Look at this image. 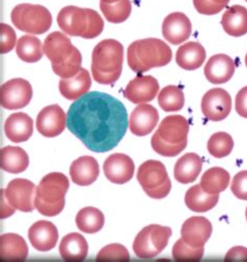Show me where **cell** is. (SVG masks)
Masks as SVG:
<instances>
[{
  "instance_id": "816d5d0a",
  "label": "cell",
  "mask_w": 247,
  "mask_h": 262,
  "mask_svg": "<svg viewBox=\"0 0 247 262\" xmlns=\"http://www.w3.org/2000/svg\"><path fill=\"white\" fill-rule=\"evenodd\" d=\"M245 64H246V68H247V54H246V57H245Z\"/></svg>"
},
{
  "instance_id": "277c9868",
  "label": "cell",
  "mask_w": 247,
  "mask_h": 262,
  "mask_svg": "<svg viewBox=\"0 0 247 262\" xmlns=\"http://www.w3.org/2000/svg\"><path fill=\"white\" fill-rule=\"evenodd\" d=\"M70 188V181L60 172H52L44 177L37 188L35 207L44 216L59 215L65 207V195Z\"/></svg>"
},
{
  "instance_id": "836d02e7",
  "label": "cell",
  "mask_w": 247,
  "mask_h": 262,
  "mask_svg": "<svg viewBox=\"0 0 247 262\" xmlns=\"http://www.w3.org/2000/svg\"><path fill=\"white\" fill-rule=\"evenodd\" d=\"M17 56L25 62L35 63L42 59L43 47L40 39L35 36H22L16 45Z\"/></svg>"
},
{
  "instance_id": "7c38bea8",
  "label": "cell",
  "mask_w": 247,
  "mask_h": 262,
  "mask_svg": "<svg viewBox=\"0 0 247 262\" xmlns=\"http://www.w3.org/2000/svg\"><path fill=\"white\" fill-rule=\"evenodd\" d=\"M58 25L64 34L73 37H84L88 29L89 12L74 6L63 8L57 17Z\"/></svg>"
},
{
  "instance_id": "c3c4849f",
  "label": "cell",
  "mask_w": 247,
  "mask_h": 262,
  "mask_svg": "<svg viewBox=\"0 0 247 262\" xmlns=\"http://www.w3.org/2000/svg\"><path fill=\"white\" fill-rule=\"evenodd\" d=\"M0 192H2L0 193V199H2V203H0V205H2V208H0V217H2V220H5V218H8L11 215H13L16 209L9 204L5 194V189H2Z\"/></svg>"
},
{
  "instance_id": "1f68e13d",
  "label": "cell",
  "mask_w": 247,
  "mask_h": 262,
  "mask_svg": "<svg viewBox=\"0 0 247 262\" xmlns=\"http://www.w3.org/2000/svg\"><path fill=\"white\" fill-rule=\"evenodd\" d=\"M230 182V173L226 169L214 167L204 173L199 185L209 194H219L229 187Z\"/></svg>"
},
{
  "instance_id": "ba28073f",
  "label": "cell",
  "mask_w": 247,
  "mask_h": 262,
  "mask_svg": "<svg viewBox=\"0 0 247 262\" xmlns=\"http://www.w3.org/2000/svg\"><path fill=\"white\" fill-rule=\"evenodd\" d=\"M33 98V89L25 79H13L2 85L0 103L5 109L14 111L28 106Z\"/></svg>"
},
{
  "instance_id": "ee69618b",
  "label": "cell",
  "mask_w": 247,
  "mask_h": 262,
  "mask_svg": "<svg viewBox=\"0 0 247 262\" xmlns=\"http://www.w3.org/2000/svg\"><path fill=\"white\" fill-rule=\"evenodd\" d=\"M231 190L237 199L247 201V170L236 174L231 185Z\"/></svg>"
},
{
  "instance_id": "d590c367",
  "label": "cell",
  "mask_w": 247,
  "mask_h": 262,
  "mask_svg": "<svg viewBox=\"0 0 247 262\" xmlns=\"http://www.w3.org/2000/svg\"><path fill=\"white\" fill-rule=\"evenodd\" d=\"M100 8L106 20L111 24L124 23L130 17L132 10L130 0H120V2L112 5L101 3Z\"/></svg>"
},
{
  "instance_id": "cb8c5ba5",
  "label": "cell",
  "mask_w": 247,
  "mask_h": 262,
  "mask_svg": "<svg viewBox=\"0 0 247 262\" xmlns=\"http://www.w3.org/2000/svg\"><path fill=\"white\" fill-rule=\"evenodd\" d=\"M92 87V78L88 71H81L74 77L69 79H61L59 82V90L61 95L71 101H76L86 95Z\"/></svg>"
},
{
  "instance_id": "d6a6232c",
  "label": "cell",
  "mask_w": 247,
  "mask_h": 262,
  "mask_svg": "<svg viewBox=\"0 0 247 262\" xmlns=\"http://www.w3.org/2000/svg\"><path fill=\"white\" fill-rule=\"evenodd\" d=\"M76 224L79 230L83 233L95 234L103 229L105 216L102 211L97 208L86 207L78 212Z\"/></svg>"
},
{
  "instance_id": "74e56055",
  "label": "cell",
  "mask_w": 247,
  "mask_h": 262,
  "mask_svg": "<svg viewBox=\"0 0 247 262\" xmlns=\"http://www.w3.org/2000/svg\"><path fill=\"white\" fill-rule=\"evenodd\" d=\"M205 248H192L187 245L184 239H178L175 243L172 255L176 261H199L204 257Z\"/></svg>"
},
{
  "instance_id": "ab89813d",
  "label": "cell",
  "mask_w": 247,
  "mask_h": 262,
  "mask_svg": "<svg viewBox=\"0 0 247 262\" xmlns=\"http://www.w3.org/2000/svg\"><path fill=\"white\" fill-rule=\"evenodd\" d=\"M188 142H184L181 144H170L165 142L157 133H155L151 139V146L153 150L163 157H176L182 151H184L187 148Z\"/></svg>"
},
{
  "instance_id": "4dcf8cb0",
  "label": "cell",
  "mask_w": 247,
  "mask_h": 262,
  "mask_svg": "<svg viewBox=\"0 0 247 262\" xmlns=\"http://www.w3.org/2000/svg\"><path fill=\"white\" fill-rule=\"evenodd\" d=\"M219 201V194H209L202 190L200 185L191 187L187 193L185 202L187 207L198 213H204L212 210Z\"/></svg>"
},
{
  "instance_id": "52a82bcc",
  "label": "cell",
  "mask_w": 247,
  "mask_h": 262,
  "mask_svg": "<svg viewBox=\"0 0 247 262\" xmlns=\"http://www.w3.org/2000/svg\"><path fill=\"white\" fill-rule=\"evenodd\" d=\"M172 230L169 227L150 225L145 227L134 239L133 252L142 259H152L168 246Z\"/></svg>"
},
{
  "instance_id": "bcb514c9",
  "label": "cell",
  "mask_w": 247,
  "mask_h": 262,
  "mask_svg": "<svg viewBox=\"0 0 247 262\" xmlns=\"http://www.w3.org/2000/svg\"><path fill=\"white\" fill-rule=\"evenodd\" d=\"M235 106L237 114L240 117L247 119V86L243 87V89L237 94Z\"/></svg>"
},
{
  "instance_id": "8fae6325",
  "label": "cell",
  "mask_w": 247,
  "mask_h": 262,
  "mask_svg": "<svg viewBox=\"0 0 247 262\" xmlns=\"http://www.w3.org/2000/svg\"><path fill=\"white\" fill-rule=\"evenodd\" d=\"M37 130L40 135L47 138H55L61 135L67 127V115L58 105L44 107L37 117Z\"/></svg>"
},
{
  "instance_id": "f907efd6",
  "label": "cell",
  "mask_w": 247,
  "mask_h": 262,
  "mask_svg": "<svg viewBox=\"0 0 247 262\" xmlns=\"http://www.w3.org/2000/svg\"><path fill=\"white\" fill-rule=\"evenodd\" d=\"M120 2V0H101V3H104V4H108V5H112V4H116Z\"/></svg>"
},
{
  "instance_id": "f35d334b",
  "label": "cell",
  "mask_w": 247,
  "mask_h": 262,
  "mask_svg": "<svg viewBox=\"0 0 247 262\" xmlns=\"http://www.w3.org/2000/svg\"><path fill=\"white\" fill-rule=\"evenodd\" d=\"M82 65V55L80 51L77 49L74 55L64 62L63 64L59 65H52L54 73L59 76L61 79H69L76 76L81 71Z\"/></svg>"
},
{
  "instance_id": "b9f144b4",
  "label": "cell",
  "mask_w": 247,
  "mask_h": 262,
  "mask_svg": "<svg viewBox=\"0 0 247 262\" xmlns=\"http://www.w3.org/2000/svg\"><path fill=\"white\" fill-rule=\"evenodd\" d=\"M17 45L16 41V33L15 31L8 25H0V53L8 54Z\"/></svg>"
},
{
  "instance_id": "3957f363",
  "label": "cell",
  "mask_w": 247,
  "mask_h": 262,
  "mask_svg": "<svg viewBox=\"0 0 247 262\" xmlns=\"http://www.w3.org/2000/svg\"><path fill=\"white\" fill-rule=\"evenodd\" d=\"M124 47L122 43L106 39L99 42L93 52L92 73L99 84L110 85L116 83L123 71Z\"/></svg>"
},
{
  "instance_id": "d6986e66",
  "label": "cell",
  "mask_w": 247,
  "mask_h": 262,
  "mask_svg": "<svg viewBox=\"0 0 247 262\" xmlns=\"http://www.w3.org/2000/svg\"><path fill=\"white\" fill-rule=\"evenodd\" d=\"M59 238L57 227L48 221H39L29 230V239L34 249L39 252L53 250Z\"/></svg>"
},
{
  "instance_id": "d4e9b609",
  "label": "cell",
  "mask_w": 247,
  "mask_h": 262,
  "mask_svg": "<svg viewBox=\"0 0 247 262\" xmlns=\"http://www.w3.org/2000/svg\"><path fill=\"white\" fill-rule=\"evenodd\" d=\"M28 255V245L20 235L9 233L0 236V260L25 261Z\"/></svg>"
},
{
  "instance_id": "5b68a950",
  "label": "cell",
  "mask_w": 247,
  "mask_h": 262,
  "mask_svg": "<svg viewBox=\"0 0 247 262\" xmlns=\"http://www.w3.org/2000/svg\"><path fill=\"white\" fill-rule=\"evenodd\" d=\"M11 18L18 30L33 35L47 33L53 23L51 12L40 5H18L13 9Z\"/></svg>"
},
{
  "instance_id": "e575fe53",
  "label": "cell",
  "mask_w": 247,
  "mask_h": 262,
  "mask_svg": "<svg viewBox=\"0 0 247 262\" xmlns=\"http://www.w3.org/2000/svg\"><path fill=\"white\" fill-rule=\"evenodd\" d=\"M159 104L167 113L181 111L185 106L184 92L175 85L166 86L159 95Z\"/></svg>"
},
{
  "instance_id": "44dd1931",
  "label": "cell",
  "mask_w": 247,
  "mask_h": 262,
  "mask_svg": "<svg viewBox=\"0 0 247 262\" xmlns=\"http://www.w3.org/2000/svg\"><path fill=\"white\" fill-rule=\"evenodd\" d=\"M235 70V61L230 56L218 54L209 59L205 68V76L213 84H224L232 79Z\"/></svg>"
},
{
  "instance_id": "db71d44e",
  "label": "cell",
  "mask_w": 247,
  "mask_h": 262,
  "mask_svg": "<svg viewBox=\"0 0 247 262\" xmlns=\"http://www.w3.org/2000/svg\"><path fill=\"white\" fill-rule=\"evenodd\" d=\"M246 2H247V0H246Z\"/></svg>"
},
{
  "instance_id": "7bdbcfd3",
  "label": "cell",
  "mask_w": 247,
  "mask_h": 262,
  "mask_svg": "<svg viewBox=\"0 0 247 262\" xmlns=\"http://www.w3.org/2000/svg\"><path fill=\"white\" fill-rule=\"evenodd\" d=\"M89 12V24L87 32L84 35V39H94L100 36L104 30L103 18L95 10L88 9Z\"/></svg>"
},
{
  "instance_id": "4fadbf2b",
  "label": "cell",
  "mask_w": 247,
  "mask_h": 262,
  "mask_svg": "<svg viewBox=\"0 0 247 262\" xmlns=\"http://www.w3.org/2000/svg\"><path fill=\"white\" fill-rule=\"evenodd\" d=\"M160 92V84L152 76H138L131 80L124 90V97L134 104H144L155 99Z\"/></svg>"
},
{
  "instance_id": "f1b7e54d",
  "label": "cell",
  "mask_w": 247,
  "mask_h": 262,
  "mask_svg": "<svg viewBox=\"0 0 247 262\" xmlns=\"http://www.w3.org/2000/svg\"><path fill=\"white\" fill-rule=\"evenodd\" d=\"M221 26L230 36H244L247 34V9L242 6L229 8L222 16Z\"/></svg>"
},
{
  "instance_id": "484cf974",
  "label": "cell",
  "mask_w": 247,
  "mask_h": 262,
  "mask_svg": "<svg viewBox=\"0 0 247 262\" xmlns=\"http://www.w3.org/2000/svg\"><path fill=\"white\" fill-rule=\"evenodd\" d=\"M207 58V52L199 42H187L177 50L176 62L186 71H195L202 67Z\"/></svg>"
},
{
  "instance_id": "7a4b0ae2",
  "label": "cell",
  "mask_w": 247,
  "mask_h": 262,
  "mask_svg": "<svg viewBox=\"0 0 247 262\" xmlns=\"http://www.w3.org/2000/svg\"><path fill=\"white\" fill-rule=\"evenodd\" d=\"M172 57L170 47L157 38L134 41L127 52L129 68L137 74L146 73L154 68H163L171 62Z\"/></svg>"
},
{
  "instance_id": "60d3db41",
  "label": "cell",
  "mask_w": 247,
  "mask_h": 262,
  "mask_svg": "<svg viewBox=\"0 0 247 262\" xmlns=\"http://www.w3.org/2000/svg\"><path fill=\"white\" fill-rule=\"evenodd\" d=\"M130 255L128 250L120 244H111L103 248L98 256L97 261H129Z\"/></svg>"
},
{
  "instance_id": "6da1fadb",
  "label": "cell",
  "mask_w": 247,
  "mask_h": 262,
  "mask_svg": "<svg viewBox=\"0 0 247 262\" xmlns=\"http://www.w3.org/2000/svg\"><path fill=\"white\" fill-rule=\"evenodd\" d=\"M129 127L125 105L105 93H87L67 112V128L97 154L115 149Z\"/></svg>"
},
{
  "instance_id": "30bf717a",
  "label": "cell",
  "mask_w": 247,
  "mask_h": 262,
  "mask_svg": "<svg viewBox=\"0 0 247 262\" xmlns=\"http://www.w3.org/2000/svg\"><path fill=\"white\" fill-rule=\"evenodd\" d=\"M201 111L210 121L219 122L224 120L232 111L231 95L223 89L210 90L202 98Z\"/></svg>"
},
{
  "instance_id": "2e32d148",
  "label": "cell",
  "mask_w": 247,
  "mask_h": 262,
  "mask_svg": "<svg viewBox=\"0 0 247 262\" xmlns=\"http://www.w3.org/2000/svg\"><path fill=\"white\" fill-rule=\"evenodd\" d=\"M76 50L70 38L61 32H54L44 40L43 51L52 65L63 64L74 55Z\"/></svg>"
},
{
  "instance_id": "7dc6e473",
  "label": "cell",
  "mask_w": 247,
  "mask_h": 262,
  "mask_svg": "<svg viewBox=\"0 0 247 262\" xmlns=\"http://www.w3.org/2000/svg\"><path fill=\"white\" fill-rule=\"evenodd\" d=\"M226 261H247V248L234 247L224 257Z\"/></svg>"
},
{
  "instance_id": "ffe728a7",
  "label": "cell",
  "mask_w": 247,
  "mask_h": 262,
  "mask_svg": "<svg viewBox=\"0 0 247 262\" xmlns=\"http://www.w3.org/2000/svg\"><path fill=\"white\" fill-rule=\"evenodd\" d=\"M190 130L189 121L183 116L166 117L157 128L156 133L167 143L181 144L188 142Z\"/></svg>"
},
{
  "instance_id": "f546056e",
  "label": "cell",
  "mask_w": 247,
  "mask_h": 262,
  "mask_svg": "<svg viewBox=\"0 0 247 262\" xmlns=\"http://www.w3.org/2000/svg\"><path fill=\"white\" fill-rule=\"evenodd\" d=\"M29 165V156L22 148L7 146L0 150V167L3 170L18 174L26 171Z\"/></svg>"
},
{
  "instance_id": "681fc988",
  "label": "cell",
  "mask_w": 247,
  "mask_h": 262,
  "mask_svg": "<svg viewBox=\"0 0 247 262\" xmlns=\"http://www.w3.org/2000/svg\"><path fill=\"white\" fill-rule=\"evenodd\" d=\"M212 2H214L215 4H217V5H219V6H222V7L226 8V7L229 5L230 0H212Z\"/></svg>"
},
{
  "instance_id": "9c48e42d",
  "label": "cell",
  "mask_w": 247,
  "mask_h": 262,
  "mask_svg": "<svg viewBox=\"0 0 247 262\" xmlns=\"http://www.w3.org/2000/svg\"><path fill=\"white\" fill-rule=\"evenodd\" d=\"M36 185L26 179H16L9 183L5 190L9 204L21 212H32L35 207Z\"/></svg>"
},
{
  "instance_id": "603a6c76",
  "label": "cell",
  "mask_w": 247,
  "mask_h": 262,
  "mask_svg": "<svg viewBox=\"0 0 247 262\" xmlns=\"http://www.w3.org/2000/svg\"><path fill=\"white\" fill-rule=\"evenodd\" d=\"M34 122L25 113L11 115L5 123V134L13 143L27 142L33 135Z\"/></svg>"
},
{
  "instance_id": "8992f818",
  "label": "cell",
  "mask_w": 247,
  "mask_h": 262,
  "mask_svg": "<svg viewBox=\"0 0 247 262\" xmlns=\"http://www.w3.org/2000/svg\"><path fill=\"white\" fill-rule=\"evenodd\" d=\"M138 181L151 199L162 200L167 198L172 189L165 165L155 160L142 164L138 171Z\"/></svg>"
},
{
  "instance_id": "4316f807",
  "label": "cell",
  "mask_w": 247,
  "mask_h": 262,
  "mask_svg": "<svg viewBox=\"0 0 247 262\" xmlns=\"http://www.w3.org/2000/svg\"><path fill=\"white\" fill-rule=\"evenodd\" d=\"M59 252L65 261H83L88 254V244L83 235L71 233L61 240Z\"/></svg>"
},
{
  "instance_id": "7402d4cb",
  "label": "cell",
  "mask_w": 247,
  "mask_h": 262,
  "mask_svg": "<svg viewBox=\"0 0 247 262\" xmlns=\"http://www.w3.org/2000/svg\"><path fill=\"white\" fill-rule=\"evenodd\" d=\"M72 181L78 186H91L99 178L100 167L93 157L84 156L76 160L70 169Z\"/></svg>"
},
{
  "instance_id": "f6af8a7d",
  "label": "cell",
  "mask_w": 247,
  "mask_h": 262,
  "mask_svg": "<svg viewBox=\"0 0 247 262\" xmlns=\"http://www.w3.org/2000/svg\"><path fill=\"white\" fill-rule=\"evenodd\" d=\"M196 11L202 15H216L220 13L224 7L215 4L212 0H193Z\"/></svg>"
},
{
  "instance_id": "e0dca14e",
  "label": "cell",
  "mask_w": 247,
  "mask_h": 262,
  "mask_svg": "<svg viewBox=\"0 0 247 262\" xmlns=\"http://www.w3.org/2000/svg\"><path fill=\"white\" fill-rule=\"evenodd\" d=\"M159 120L160 115L154 106L147 103L139 104L130 116L129 128L134 136L145 137L152 133Z\"/></svg>"
},
{
  "instance_id": "83f0119b",
  "label": "cell",
  "mask_w": 247,
  "mask_h": 262,
  "mask_svg": "<svg viewBox=\"0 0 247 262\" xmlns=\"http://www.w3.org/2000/svg\"><path fill=\"white\" fill-rule=\"evenodd\" d=\"M202 170V161L196 154H187L179 159L174 167L175 180L184 185L194 183Z\"/></svg>"
},
{
  "instance_id": "ac0fdd59",
  "label": "cell",
  "mask_w": 247,
  "mask_h": 262,
  "mask_svg": "<svg viewBox=\"0 0 247 262\" xmlns=\"http://www.w3.org/2000/svg\"><path fill=\"white\" fill-rule=\"evenodd\" d=\"M192 34V24L187 15L175 12L166 17L163 24L164 38L174 46L187 41Z\"/></svg>"
},
{
  "instance_id": "8d00e7d4",
  "label": "cell",
  "mask_w": 247,
  "mask_h": 262,
  "mask_svg": "<svg viewBox=\"0 0 247 262\" xmlns=\"http://www.w3.org/2000/svg\"><path fill=\"white\" fill-rule=\"evenodd\" d=\"M234 148V140L227 133H217L213 135L208 142L210 155L216 159H222L230 156Z\"/></svg>"
},
{
  "instance_id": "5bb4252c",
  "label": "cell",
  "mask_w": 247,
  "mask_h": 262,
  "mask_svg": "<svg viewBox=\"0 0 247 262\" xmlns=\"http://www.w3.org/2000/svg\"><path fill=\"white\" fill-rule=\"evenodd\" d=\"M213 232L211 222L206 217L193 216L182 227V238L192 248L205 247Z\"/></svg>"
},
{
  "instance_id": "f5cc1de1",
  "label": "cell",
  "mask_w": 247,
  "mask_h": 262,
  "mask_svg": "<svg viewBox=\"0 0 247 262\" xmlns=\"http://www.w3.org/2000/svg\"><path fill=\"white\" fill-rule=\"evenodd\" d=\"M245 215H246V221H247V208H246V212H245Z\"/></svg>"
},
{
  "instance_id": "9a60e30c",
  "label": "cell",
  "mask_w": 247,
  "mask_h": 262,
  "mask_svg": "<svg viewBox=\"0 0 247 262\" xmlns=\"http://www.w3.org/2000/svg\"><path fill=\"white\" fill-rule=\"evenodd\" d=\"M136 166L130 157L115 154L107 158L104 163V173L108 181L117 185L128 183L134 174Z\"/></svg>"
}]
</instances>
